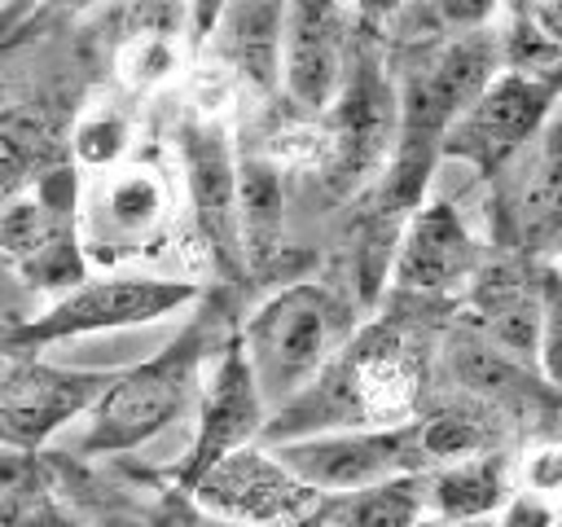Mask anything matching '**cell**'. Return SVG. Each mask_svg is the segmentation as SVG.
I'll use <instances>...</instances> for the list:
<instances>
[{"label":"cell","instance_id":"cell-14","mask_svg":"<svg viewBox=\"0 0 562 527\" xmlns=\"http://www.w3.org/2000/svg\"><path fill=\"white\" fill-rule=\"evenodd\" d=\"M479 264V246L452 202H422L400 233L391 281L404 290H448Z\"/></svg>","mask_w":562,"mask_h":527},{"label":"cell","instance_id":"cell-28","mask_svg":"<svg viewBox=\"0 0 562 527\" xmlns=\"http://www.w3.org/2000/svg\"><path fill=\"white\" fill-rule=\"evenodd\" d=\"M413 527H492V518H474V523H448V518H417Z\"/></svg>","mask_w":562,"mask_h":527},{"label":"cell","instance_id":"cell-1","mask_svg":"<svg viewBox=\"0 0 562 527\" xmlns=\"http://www.w3.org/2000/svg\"><path fill=\"white\" fill-rule=\"evenodd\" d=\"M347 329V303L316 281H299L263 299L237 343L263 413L290 408L299 395H307L334 365Z\"/></svg>","mask_w":562,"mask_h":527},{"label":"cell","instance_id":"cell-10","mask_svg":"<svg viewBox=\"0 0 562 527\" xmlns=\"http://www.w3.org/2000/svg\"><path fill=\"white\" fill-rule=\"evenodd\" d=\"M171 215V184L149 162H119L97 176L83 202V242L97 259L114 264L119 255L154 242Z\"/></svg>","mask_w":562,"mask_h":527},{"label":"cell","instance_id":"cell-12","mask_svg":"<svg viewBox=\"0 0 562 527\" xmlns=\"http://www.w3.org/2000/svg\"><path fill=\"white\" fill-rule=\"evenodd\" d=\"M180 171L206 237L220 264H241V224H237V154L228 127L215 114H198L180 123Z\"/></svg>","mask_w":562,"mask_h":527},{"label":"cell","instance_id":"cell-5","mask_svg":"<svg viewBox=\"0 0 562 527\" xmlns=\"http://www.w3.org/2000/svg\"><path fill=\"white\" fill-rule=\"evenodd\" d=\"M325 391L334 395V408L325 413L334 430H342V426H408V422H417L422 365L400 334L373 329L347 347V356L329 373Z\"/></svg>","mask_w":562,"mask_h":527},{"label":"cell","instance_id":"cell-11","mask_svg":"<svg viewBox=\"0 0 562 527\" xmlns=\"http://www.w3.org/2000/svg\"><path fill=\"white\" fill-rule=\"evenodd\" d=\"M347 26L351 13L338 4H285L277 83L299 114L321 119L347 75Z\"/></svg>","mask_w":562,"mask_h":527},{"label":"cell","instance_id":"cell-25","mask_svg":"<svg viewBox=\"0 0 562 527\" xmlns=\"http://www.w3.org/2000/svg\"><path fill=\"white\" fill-rule=\"evenodd\" d=\"M0 527H79V523L53 501V492L35 487V474H31L26 483L0 496Z\"/></svg>","mask_w":562,"mask_h":527},{"label":"cell","instance_id":"cell-9","mask_svg":"<svg viewBox=\"0 0 562 527\" xmlns=\"http://www.w3.org/2000/svg\"><path fill=\"white\" fill-rule=\"evenodd\" d=\"M114 373L61 369L26 360L0 378V448L26 452L57 435L66 422L83 417Z\"/></svg>","mask_w":562,"mask_h":527},{"label":"cell","instance_id":"cell-8","mask_svg":"<svg viewBox=\"0 0 562 527\" xmlns=\"http://www.w3.org/2000/svg\"><path fill=\"white\" fill-rule=\"evenodd\" d=\"M189 487L206 514L246 523V527L299 523V518L316 514V505H321L316 492H307L290 470H281V461L268 448H255V444L228 452L224 461L202 470Z\"/></svg>","mask_w":562,"mask_h":527},{"label":"cell","instance_id":"cell-24","mask_svg":"<svg viewBox=\"0 0 562 527\" xmlns=\"http://www.w3.org/2000/svg\"><path fill=\"white\" fill-rule=\"evenodd\" d=\"M127 136H132L127 114H119L114 105H101V110H92V114H83V119L75 123L70 149H75V158H79L83 167H92V171H110V167L123 162Z\"/></svg>","mask_w":562,"mask_h":527},{"label":"cell","instance_id":"cell-21","mask_svg":"<svg viewBox=\"0 0 562 527\" xmlns=\"http://www.w3.org/2000/svg\"><path fill=\"white\" fill-rule=\"evenodd\" d=\"M518 233L531 250H549L558 237V119H549L536 136V158L527 162V180L514 202Z\"/></svg>","mask_w":562,"mask_h":527},{"label":"cell","instance_id":"cell-27","mask_svg":"<svg viewBox=\"0 0 562 527\" xmlns=\"http://www.w3.org/2000/svg\"><path fill=\"white\" fill-rule=\"evenodd\" d=\"M31 479V461H26V452H13V448H0V496L4 492H13L18 483H26Z\"/></svg>","mask_w":562,"mask_h":527},{"label":"cell","instance_id":"cell-20","mask_svg":"<svg viewBox=\"0 0 562 527\" xmlns=\"http://www.w3.org/2000/svg\"><path fill=\"white\" fill-rule=\"evenodd\" d=\"M417 518H426L417 474L347 496H325V505H316V527H413Z\"/></svg>","mask_w":562,"mask_h":527},{"label":"cell","instance_id":"cell-26","mask_svg":"<svg viewBox=\"0 0 562 527\" xmlns=\"http://www.w3.org/2000/svg\"><path fill=\"white\" fill-rule=\"evenodd\" d=\"M492 527H553V505H549V496L522 492L518 501L505 505L501 523H492Z\"/></svg>","mask_w":562,"mask_h":527},{"label":"cell","instance_id":"cell-3","mask_svg":"<svg viewBox=\"0 0 562 527\" xmlns=\"http://www.w3.org/2000/svg\"><path fill=\"white\" fill-rule=\"evenodd\" d=\"M400 101L395 83L373 57H351L338 97L316 127V162L334 193H356L395 154Z\"/></svg>","mask_w":562,"mask_h":527},{"label":"cell","instance_id":"cell-19","mask_svg":"<svg viewBox=\"0 0 562 527\" xmlns=\"http://www.w3.org/2000/svg\"><path fill=\"white\" fill-rule=\"evenodd\" d=\"M237 224L241 259H268L281 242V167L268 158H237Z\"/></svg>","mask_w":562,"mask_h":527},{"label":"cell","instance_id":"cell-7","mask_svg":"<svg viewBox=\"0 0 562 527\" xmlns=\"http://www.w3.org/2000/svg\"><path fill=\"white\" fill-rule=\"evenodd\" d=\"M198 299L193 281L176 277H101V281H79L66 290L44 316L31 321L22 334L26 343H53V338H79L97 329H127L158 321L184 303Z\"/></svg>","mask_w":562,"mask_h":527},{"label":"cell","instance_id":"cell-6","mask_svg":"<svg viewBox=\"0 0 562 527\" xmlns=\"http://www.w3.org/2000/svg\"><path fill=\"white\" fill-rule=\"evenodd\" d=\"M553 92H558V83H536V79H518V75L501 70L448 123L439 149L492 171L505 158H514L527 141L540 136V127L553 119Z\"/></svg>","mask_w":562,"mask_h":527},{"label":"cell","instance_id":"cell-4","mask_svg":"<svg viewBox=\"0 0 562 527\" xmlns=\"http://www.w3.org/2000/svg\"><path fill=\"white\" fill-rule=\"evenodd\" d=\"M268 452L281 461V470H290L321 501L364 492V487H378L391 479H408L426 466L422 444H417V422L321 430V435H303V439H281Z\"/></svg>","mask_w":562,"mask_h":527},{"label":"cell","instance_id":"cell-17","mask_svg":"<svg viewBox=\"0 0 562 527\" xmlns=\"http://www.w3.org/2000/svg\"><path fill=\"white\" fill-rule=\"evenodd\" d=\"M220 53L228 70L250 83V88H272L277 83V57H281V26H285V4H228L211 13Z\"/></svg>","mask_w":562,"mask_h":527},{"label":"cell","instance_id":"cell-18","mask_svg":"<svg viewBox=\"0 0 562 527\" xmlns=\"http://www.w3.org/2000/svg\"><path fill=\"white\" fill-rule=\"evenodd\" d=\"M496 57L505 75L558 83L562 66V4H527L509 13L505 35H496Z\"/></svg>","mask_w":562,"mask_h":527},{"label":"cell","instance_id":"cell-13","mask_svg":"<svg viewBox=\"0 0 562 527\" xmlns=\"http://www.w3.org/2000/svg\"><path fill=\"white\" fill-rule=\"evenodd\" d=\"M263 426V400L250 382V369L237 351V343H228L220 351V365L206 382V395H202V422H198V435H193V448H189V461L180 466V479L193 483L202 470H211L215 461H224L228 452L246 448Z\"/></svg>","mask_w":562,"mask_h":527},{"label":"cell","instance_id":"cell-22","mask_svg":"<svg viewBox=\"0 0 562 527\" xmlns=\"http://www.w3.org/2000/svg\"><path fill=\"white\" fill-rule=\"evenodd\" d=\"M119 79L132 92H154L167 79L180 75V31L176 26H154L140 22L136 31H127V40L119 44Z\"/></svg>","mask_w":562,"mask_h":527},{"label":"cell","instance_id":"cell-16","mask_svg":"<svg viewBox=\"0 0 562 527\" xmlns=\"http://www.w3.org/2000/svg\"><path fill=\"white\" fill-rule=\"evenodd\" d=\"M417 487H422V514L426 518L474 523V518H492V509L505 505L509 474H505L501 457L479 452V457L443 461L430 474H417Z\"/></svg>","mask_w":562,"mask_h":527},{"label":"cell","instance_id":"cell-2","mask_svg":"<svg viewBox=\"0 0 562 527\" xmlns=\"http://www.w3.org/2000/svg\"><path fill=\"white\" fill-rule=\"evenodd\" d=\"M198 378H202V334L189 329L162 356L110 378V386L88 408V435L79 448L127 452V448L149 444L189 408Z\"/></svg>","mask_w":562,"mask_h":527},{"label":"cell","instance_id":"cell-15","mask_svg":"<svg viewBox=\"0 0 562 527\" xmlns=\"http://www.w3.org/2000/svg\"><path fill=\"white\" fill-rule=\"evenodd\" d=\"M0 250L44 285H66L79 272L75 237L48 198H13L0 211Z\"/></svg>","mask_w":562,"mask_h":527},{"label":"cell","instance_id":"cell-23","mask_svg":"<svg viewBox=\"0 0 562 527\" xmlns=\"http://www.w3.org/2000/svg\"><path fill=\"white\" fill-rule=\"evenodd\" d=\"M48 154V132L35 114H0V193H13Z\"/></svg>","mask_w":562,"mask_h":527}]
</instances>
